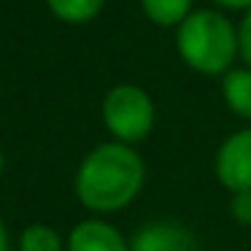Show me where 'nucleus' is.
<instances>
[{
	"mask_svg": "<svg viewBox=\"0 0 251 251\" xmlns=\"http://www.w3.org/2000/svg\"><path fill=\"white\" fill-rule=\"evenodd\" d=\"M146 184V162L135 146L119 141L98 143L84 154L73 176L76 200L92 216H114L138 200Z\"/></svg>",
	"mask_w": 251,
	"mask_h": 251,
	"instance_id": "1",
	"label": "nucleus"
},
{
	"mask_svg": "<svg viewBox=\"0 0 251 251\" xmlns=\"http://www.w3.org/2000/svg\"><path fill=\"white\" fill-rule=\"evenodd\" d=\"M176 54L189 71L222 78L240 60L238 25L219 8H195L176 27Z\"/></svg>",
	"mask_w": 251,
	"mask_h": 251,
	"instance_id": "2",
	"label": "nucleus"
},
{
	"mask_svg": "<svg viewBox=\"0 0 251 251\" xmlns=\"http://www.w3.org/2000/svg\"><path fill=\"white\" fill-rule=\"evenodd\" d=\"M100 119L111 141L138 146L151 135L157 125V105L151 95L132 81L114 84L100 100Z\"/></svg>",
	"mask_w": 251,
	"mask_h": 251,
	"instance_id": "3",
	"label": "nucleus"
},
{
	"mask_svg": "<svg viewBox=\"0 0 251 251\" xmlns=\"http://www.w3.org/2000/svg\"><path fill=\"white\" fill-rule=\"evenodd\" d=\"M213 173L229 195L251 192V127H240L219 143Z\"/></svg>",
	"mask_w": 251,
	"mask_h": 251,
	"instance_id": "4",
	"label": "nucleus"
},
{
	"mask_svg": "<svg viewBox=\"0 0 251 251\" xmlns=\"http://www.w3.org/2000/svg\"><path fill=\"white\" fill-rule=\"evenodd\" d=\"M130 251H200V240L184 222L154 219L135 229Z\"/></svg>",
	"mask_w": 251,
	"mask_h": 251,
	"instance_id": "5",
	"label": "nucleus"
},
{
	"mask_svg": "<svg viewBox=\"0 0 251 251\" xmlns=\"http://www.w3.org/2000/svg\"><path fill=\"white\" fill-rule=\"evenodd\" d=\"M65 251H130V240L103 216H87L71 227Z\"/></svg>",
	"mask_w": 251,
	"mask_h": 251,
	"instance_id": "6",
	"label": "nucleus"
},
{
	"mask_svg": "<svg viewBox=\"0 0 251 251\" xmlns=\"http://www.w3.org/2000/svg\"><path fill=\"white\" fill-rule=\"evenodd\" d=\"M222 100L235 116L251 122V68H232L222 78Z\"/></svg>",
	"mask_w": 251,
	"mask_h": 251,
	"instance_id": "7",
	"label": "nucleus"
},
{
	"mask_svg": "<svg viewBox=\"0 0 251 251\" xmlns=\"http://www.w3.org/2000/svg\"><path fill=\"white\" fill-rule=\"evenodd\" d=\"M49 14L62 25H89L103 14L105 0H44Z\"/></svg>",
	"mask_w": 251,
	"mask_h": 251,
	"instance_id": "8",
	"label": "nucleus"
},
{
	"mask_svg": "<svg viewBox=\"0 0 251 251\" xmlns=\"http://www.w3.org/2000/svg\"><path fill=\"white\" fill-rule=\"evenodd\" d=\"M141 11L157 27H178L192 11L195 0H141Z\"/></svg>",
	"mask_w": 251,
	"mask_h": 251,
	"instance_id": "9",
	"label": "nucleus"
},
{
	"mask_svg": "<svg viewBox=\"0 0 251 251\" xmlns=\"http://www.w3.org/2000/svg\"><path fill=\"white\" fill-rule=\"evenodd\" d=\"M17 251H65V240L51 224L33 222L19 232Z\"/></svg>",
	"mask_w": 251,
	"mask_h": 251,
	"instance_id": "10",
	"label": "nucleus"
},
{
	"mask_svg": "<svg viewBox=\"0 0 251 251\" xmlns=\"http://www.w3.org/2000/svg\"><path fill=\"white\" fill-rule=\"evenodd\" d=\"M229 216L240 227H251V192H235V195H229Z\"/></svg>",
	"mask_w": 251,
	"mask_h": 251,
	"instance_id": "11",
	"label": "nucleus"
},
{
	"mask_svg": "<svg viewBox=\"0 0 251 251\" xmlns=\"http://www.w3.org/2000/svg\"><path fill=\"white\" fill-rule=\"evenodd\" d=\"M238 51L246 68H251V8L238 22Z\"/></svg>",
	"mask_w": 251,
	"mask_h": 251,
	"instance_id": "12",
	"label": "nucleus"
},
{
	"mask_svg": "<svg viewBox=\"0 0 251 251\" xmlns=\"http://www.w3.org/2000/svg\"><path fill=\"white\" fill-rule=\"evenodd\" d=\"M216 3V8L219 11H240V14H246L251 8V0H213Z\"/></svg>",
	"mask_w": 251,
	"mask_h": 251,
	"instance_id": "13",
	"label": "nucleus"
},
{
	"mask_svg": "<svg viewBox=\"0 0 251 251\" xmlns=\"http://www.w3.org/2000/svg\"><path fill=\"white\" fill-rule=\"evenodd\" d=\"M0 251H11V235H8V227L0 216Z\"/></svg>",
	"mask_w": 251,
	"mask_h": 251,
	"instance_id": "14",
	"label": "nucleus"
},
{
	"mask_svg": "<svg viewBox=\"0 0 251 251\" xmlns=\"http://www.w3.org/2000/svg\"><path fill=\"white\" fill-rule=\"evenodd\" d=\"M3 168H6V157H3V149H0V176H3Z\"/></svg>",
	"mask_w": 251,
	"mask_h": 251,
	"instance_id": "15",
	"label": "nucleus"
}]
</instances>
